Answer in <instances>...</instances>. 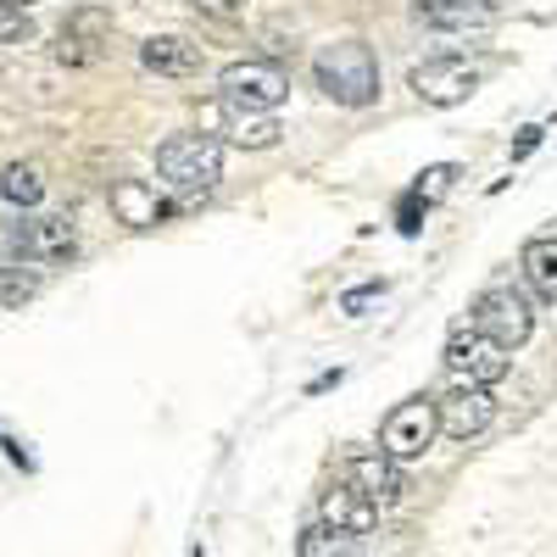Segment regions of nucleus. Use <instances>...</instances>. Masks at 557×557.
<instances>
[{"instance_id": "3", "label": "nucleus", "mask_w": 557, "mask_h": 557, "mask_svg": "<svg viewBox=\"0 0 557 557\" xmlns=\"http://www.w3.org/2000/svg\"><path fill=\"white\" fill-rule=\"evenodd\" d=\"M469 323H474L485 341H496L502 351H513V346H524V341L535 335V307H530V296L513 290V285H491V290L474 296Z\"/></svg>"}, {"instance_id": "11", "label": "nucleus", "mask_w": 557, "mask_h": 557, "mask_svg": "<svg viewBox=\"0 0 557 557\" xmlns=\"http://www.w3.org/2000/svg\"><path fill=\"white\" fill-rule=\"evenodd\" d=\"M346 485L362 491L374 507H396V502L407 496L401 462H391L385 451H357V457H346Z\"/></svg>"}, {"instance_id": "15", "label": "nucleus", "mask_w": 557, "mask_h": 557, "mask_svg": "<svg viewBox=\"0 0 557 557\" xmlns=\"http://www.w3.org/2000/svg\"><path fill=\"white\" fill-rule=\"evenodd\" d=\"M139 62L157 78H190V73H201V45H190L184 34H151L139 45Z\"/></svg>"}, {"instance_id": "9", "label": "nucleus", "mask_w": 557, "mask_h": 557, "mask_svg": "<svg viewBox=\"0 0 557 557\" xmlns=\"http://www.w3.org/2000/svg\"><path fill=\"white\" fill-rule=\"evenodd\" d=\"M12 240H17V251L28 262H67L78 251V228H73L67 212H34V218L17 223Z\"/></svg>"}, {"instance_id": "14", "label": "nucleus", "mask_w": 557, "mask_h": 557, "mask_svg": "<svg viewBox=\"0 0 557 557\" xmlns=\"http://www.w3.org/2000/svg\"><path fill=\"white\" fill-rule=\"evenodd\" d=\"M107 201H112V218H117L123 228H157V223L168 218V207L157 201V190H151L146 178H112Z\"/></svg>"}, {"instance_id": "22", "label": "nucleus", "mask_w": 557, "mask_h": 557, "mask_svg": "<svg viewBox=\"0 0 557 557\" xmlns=\"http://www.w3.org/2000/svg\"><path fill=\"white\" fill-rule=\"evenodd\" d=\"M184 7H190V12H201V17H240L246 12V0H184Z\"/></svg>"}, {"instance_id": "20", "label": "nucleus", "mask_w": 557, "mask_h": 557, "mask_svg": "<svg viewBox=\"0 0 557 557\" xmlns=\"http://www.w3.org/2000/svg\"><path fill=\"white\" fill-rule=\"evenodd\" d=\"M451 178H457V168H451V162H441V168H430V173H418V184H412V196H407V201H424V207H430L435 196H446V190H451Z\"/></svg>"}, {"instance_id": "12", "label": "nucleus", "mask_w": 557, "mask_h": 557, "mask_svg": "<svg viewBox=\"0 0 557 557\" xmlns=\"http://www.w3.org/2000/svg\"><path fill=\"white\" fill-rule=\"evenodd\" d=\"M412 23L446 28V34H474V28H496L502 7H491V0H418Z\"/></svg>"}, {"instance_id": "5", "label": "nucleus", "mask_w": 557, "mask_h": 557, "mask_svg": "<svg viewBox=\"0 0 557 557\" xmlns=\"http://www.w3.org/2000/svg\"><path fill=\"white\" fill-rule=\"evenodd\" d=\"M218 96H223L228 112H273L290 96V78L273 62H228L218 73Z\"/></svg>"}, {"instance_id": "24", "label": "nucleus", "mask_w": 557, "mask_h": 557, "mask_svg": "<svg viewBox=\"0 0 557 557\" xmlns=\"http://www.w3.org/2000/svg\"><path fill=\"white\" fill-rule=\"evenodd\" d=\"M7 7H23V12H28V7H34V0H7Z\"/></svg>"}, {"instance_id": "13", "label": "nucleus", "mask_w": 557, "mask_h": 557, "mask_svg": "<svg viewBox=\"0 0 557 557\" xmlns=\"http://www.w3.org/2000/svg\"><path fill=\"white\" fill-rule=\"evenodd\" d=\"M318 524H330V530H346V535H357V541H362L368 530L380 524V507L368 502L362 491H351V485L341 480V485H330V491L318 496Z\"/></svg>"}, {"instance_id": "23", "label": "nucleus", "mask_w": 557, "mask_h": 557, "mask_svg": "<svg viewBox=\"0 0 557 557\" xmlns=\"http://www.w3.org/2000/svg\"><path fill=\"white\" fill-rule=\"evenodd\" d=\"M374 296H385V285H357V290H346V296H341V312H362Z\"/></svg>"}, {"instance_id": "16", "label": "nucleus", "mask_w": 557, "mask_h": 557, "mask_svg": "<svg viewBox=\"0 0 557 557\" xmlns=\"http://www.w3.org/2000/svg\"><path fill=\"white\" fill-rule=\"evenodd\" d=\"M519 268H524L530 290H535L541 301H557V235H535V240L524 246Z\"/></svg>"}, {"instance_id": "21", "label": "nucleus", "mask_w": 557, "mask_h": 557, "mask_svg": "<svg viewBox=\"0 0 557 557\" xmlns=\"http://www.w3.org/2000/svg\"><path fill=\"white\" fill-rule=\"evenodd\" d=\"M23 39H34V17L23 7H7V0H0V45H23Z\"/></svg>"}, {"instance_id": "8", "label": "nucleus", "mask_w": 557, "mask_h": 557, "mask_svg": "<svg viewBox=\"0 0 557 557\" xmlns=\"http://www.w3.org/2000/svg\"><path fill=\"white\" fill-rule=\"evenodd\" d=\"M435 412H441V435L451 441H474L491 418H496V401L485 385H469V380H451L441 396H435Z\"/></svg>"}, {"instance_id": "18", "label": "nucleus", "mask_w": 557, "mask_h": 557, "mask_svg": "<svg viewBox=\"0 0 557 557\" xmlns=\"http://www.w3.org/2000/svg\"><path fill=\"white\" fill-rule=\"evenodd\" d=\"M296 557H362V541L346 530H330V524H307L296 541Z\"/></svg>"}, {"instance_id": "2", "label": "nucleus", "mask_w": 557, "mask_h": 557, "mask_svg": "<svg viewBox=\"0 0 557 557\" xmlns=\"http://www.w3.org/2000/svg\"><path fill=\"white\" fill-rule=\"evenodd\" d=\"M157 173L178 196H207L223 178V146L212 134H173L157 146Z\"/></svg>"}, {"instance_id": "25", "label": "nucleus", "mask_w": 557, "mask_h": 557, "mask_svg": "<svg viewBox=\"0 0 557 557\" xmlns=\"http://www.w3.org/2000/svg\"><path fill=\"white\" fill-rule=\"evenodd\" d=\"M190 557H201V546H190Z\"/></svg>"}, {"instance_id": "4", "label": "nucleus", "mask_w": 557, "mask_h": 557, "mask_svg": "<svg viewBox=\"0 0 557 557\" xmlns=\"http://www.w3.org/2000/svg\"><path fill=\"white\" fill-rule=\"evenodd\" d=\"M441 435V412H435V396H407L385 412L380 424V451L391 462H418Z\"/></svg>"}, {"instance_id": "1", "label": "nucleus", "mask_w": 557, "mask_h": 557, "mask_svg": "<svg viewBox=\"0 0 557 557\" xmlns=\"http://www.w3.org/2000/svg\"><path fill=\"white\" fill-rule=\"evenodd\" d=\"M312 84L335 107H374L380 101V62L362 39H330L312 57Z\"/></svg>"}, {"instance_id": "7", "label": "nucleus", "mask_w": 557, "mask_h": 557, "mask_svg": "<svg viewBox=\"0 0 557 557\" xmlns=\"http://www.w3.org/2000/svg\"><path fill=\"white\" fill-rule=\"evenodd\" d=\"M446 368H451V380H469V385H502L507 380V351L496 346V341H485L474 323L469 330H457L451 341H446Z\"/></svg>"}, {"instance_id": "10", "label": "nucleus", "mask_w": 557, "mask_h": 557, "mask_svg": "<svg viewBox=\"0 0 557 557\" xmlns=\"http://www.w3.org/2000/svg\"><path fill=\"white\" fill-rule=\"evenodd\" d=\"M107 39H112V17L101 7H78V12H67V23L57 34V62H67V67L101 62V45Z\"/></svg>"}, {"instance_id": "17", "label": "nucleus", "mask_w": 557, "mask_h": 557, "mask_svg": "<svg viewBox=\"0 0 557 557\" xmlns=\"http://www.w3.org/2000/svg\"><path fill=\"white\" fill-rule=\"evenodd\" d=\"M278 117L273 112H235L228 117V146H240V151H268V146H278Z\"/></svg>"}, {"instance_id": "19", "label": "nucleus", "mask_w": 557, "mask_h": 557, "mask_svg": "<svg viewBox=\"0 0 557 557\" xmlns=\"http://www.w3.org/2000/svg\"><path fill=\"white\" fill-rule=\"evenodd\" d=\"M0 196H7L12 207H39V201H45V173H39V162L0 168Z\"/></svg>"}, {"instance_id": "6", "label": "nucleus", "mask_w": 557, "mask_h": 557, "mask_svg": "<svg viewBox=\"0 0 557 557\" xmlns=\"http://www.w3.org/2000/svg\"><path fill=\"white\" fill-rule=\"evenodd\" d=\"M407 84L424 107H462L480 89V67L469 57H430L407 73Z\"/></svg>"}]
</instances>
